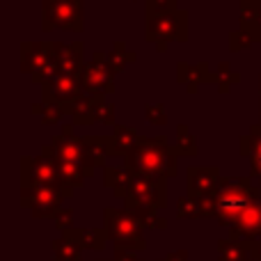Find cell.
I'll use <instances>...</instances> for the list:
<instances>
[{
	"instance_id": "obj_17",
	"label": "cell",
	"mask_w": 261,
	"mask_h": 261,
	"mask_svg": "<svg viewBox=\"0 0 261 261\" xmlns=\"http://www.w3.org/2000/svg\"><path fill=\"white\" fill-rule=\"evenodd\" d=\"M53 261H83L81 259V243L76 239H71L69 234H64L62 239L53 241Z\"/></svg>"
},
{
	"instance_id": "obj_15",
	"label": "cell",
	"mask_w": 261,
	"mask_h": 261,
	"mask_svg": "<svg viewBox=\"0 0 261 261\" xmlns=\"http://www.w3.org/2000/svg\"><path fill=\"white\" fill-rule=\"evenodd\" d=\"M241 149L245 156L252 158V176L261 186V126H252L250 135H245L241 142Z\"/></svg>"
},
{
	"instance_id": "obj_4",
	"label": "cell",
	"mask_w": 261,
	"mask_h": 261,
	"mask_svg": "<svg viewBox=\"0 0 261 261\" xmlns=\"http://www.w3.org/2000/svg\"><path fill=\"white\" fill-rule=\"evenodd\" d=\"M69 190L62 186H39V184H23L21 202L25 208H30L37 218H53L60 211V204L64 197H69Z\"/></svg>"
},
{
	"instance_id": "obj_10",
	"label": "cell",
	"mask_w": 261,
	"mask_h": 261,
	"mask_svg": "<svg viewBox=\"0 0 261 261\" xmlns=\"http://www.w3.org/2000/svg\"><path fill=\"white\" fill-rule=\"evenodd\" d=\"M78 99V83L73 78V73H60V76L50 78V83L46 85V101H73Z\"/></svg>"
},
{
	"instance_id": "obj_8",
	"label": "cell",
	"mask_w": 261,
	"mask_h": 261,
	"mask_svg": "<svg viewBox=\"0 0 261 261\" xmlns=\"http://www.w3.org/2000/svg\"><path fill=\"white\" fill-rule=\"evenodd\" d=\"M231 239L257 241L261 239V197L252 199L231 222Z\"/></svg>"
},
{
	"instance_id": "obj_9",
	"label": "cell",
	"mask_w": 261,
	"mask_h": 261,
	"mask_svg": "<svg viewBox=\"0 0 261 261\" xmlns=\"http://www.w3.org/2000/svg\"><path fill=\"white\" fill-rule=\"evenodd\" d=\"M186 179H188V190L190 195L197 197H208L216 193V188L220 186V172L218 167H188L186 170Z\"/></svg>"
},
{
	"instance_id": "obj_19",
	"label": "cell",
	"mask_w": 261,
	"mask_h": 261,
	"mask_svg": "<svg viewBox=\"0 0 261 261\" xmlns=\"http://www.w3.org/2000/svg\"><path fill=\"white\" fill-rule=\"evenodd\" d=\"M176 216L179 218H206V211H204V199L197 197V195H186V197L179 199L176 204Z\"/></svg>"
},
{
	"instance_id": "obj_23",
	"label": "cell",
	"mask_w": 261,
	"mask_h": 261,
	"mask_svg": "<svg viewBox=\"0 0 261 261\" xmlns=\"http://www.w3.org/2000/svg\"><path fill=\"white\" fill-rule=\"evenodd\" d=\"M115 261H140L133 254V250H124V248H115Z\"/></svg>"
},
{
	"instance_id": "obj_7",
	"label": "cell",
	"mask_w": 261,
	"mask_h": 261,
	"mask_svg": "<svg viewBox=\"0 0 261 261\" xmlns=\"http://www.w3.org/2000/svg\"><path fill=\"white\" fill-rule=\"evenodd\" d=\"M23 184H39V186H62L55 167L53 158L46 156L41 151L39 158H23V174H21ZM64 188V186H62ZM67 190V188H64Z\"/></svg>"
},
{
	"instance_id": "obj_3",
	"label": "cell",
	"mask_w": 261,
	"mask_h": 261,
	"mask_svg": "<svg viewBox=\"0 0 261 261\" xmlns=\"http://www.w3.org/2000/svg\"><path fill=\"white\" fill-rule=\"evenodd\" d=\"M103 220H106L108 239L115 243V248L133 250V252L144 248V239H142L144 225L128 211V208L126 211H124V208H106Z\"/></svg>"
},
{
	"instance_id": "obj_14",
	"label": "cell",
	"mask_w": 261,
	"mask_h": 261,
	"mask_svg": "<svg viewBox=\"0 0 261 261\" xmlns=\"http://www.w3.org/2000/svg\"><path fill=\"white\" fill-rule=\"evenodd\" d=\"M218 261H254V259L245 241L222 239L218 243Z\"/></svg>"
},
{
	"instance_id": "obj_12",
	"label": "cell",
	"mask_w": 261,
	"mask_h": 261,
	"mask_svg": "<svg viewBox=\"0 0 261 261\" xmlns=\"http://www.w3.org/2000/svg\"><path fill=\"white\" fill-rule=\"evenodd\" d=\"M126 208L130 213H133L135 218H138L140 222H142L144 227H151V229H165L167 227V220L165 218H161V208H156V206H151V204H144V202H140V199H135L133 195H126Z\"/></svg>"
},
{
	"instance_id": "obj_21",
	"label": "cell",
	"mask_w": 261,
	"mask_h": 261,
	"mask_svg": "<svg viewBox=\"0 0 261 261\" xmlns=\"http://www.w3.org/2000/svg\"><path fill=\"white\" fill-rule=\"evenodd\" d=\"M53 220H55V225L60 227L62 231H67V229H71V220H73V216H71V211H67V208H60L58 213L53 216Z\"/></svg>"
},
{
	"instance_id": "obj_26",
	"label": "cell",
	"mask_w": 261,
	"mask_h": 261,
	"mask_svg": "<svg viewBox=\"0 0 261 261\" xmlns=\"http://www.w3.org/2000/svg\"><path fill=\"white\" fill-rule=\"evenodd\" d=\"M101 261H103V259H101Z\"/></svg>"
},
{
	"instance_id": "obj_1",
	"label": "cell",
	"mask_w": 261,
	"mask_h": 261,
	"mask_svg": "<svg viewBox=\"0 0 261 261\" xmlns=\"http://www.w3.org/2000/svg\"><path fill=\"white\" fill-rule=\"evenodd\" d=\"M176 156H179L176 147H170L165 140L140 138L138 144L126 153V170L156 176V179H167L176 174Z\"/></svg>"
},
{
	"instance_id": "obj_25",
	"label": "cell",
	"mask_w": 261,
	"mask_h": 261,
	"mask_svg": "<svg viewBox=\"0 0 261 261\" xmlns=\"http://www.w3.org/2000/svg\"><path fill=\"white\" fill-rule=\"evenodd\" d=\"M161 261H188V254H186L184 250H179V252L167 254V257H165V259H161Z\"/></svg>"
},
{
	"instance_id": "obj_16",
	"label": "cell",
	"mask_w": 261,
	"mask_h": 261,
	"mask_svg": "<svg viewBox=\"0 0 261 261\" xmlns=\"http://www.w3.org/2000/svg\"><path fill=\"white\" fill-rule=\"evenodd\" d=\"M64 234H69L71 239H76L81 243V248H90V250H103L106 248V241H108V231L106 229H67Z\"/></svg>"
},
{
	"instance_id": "obj_5",
	"label": "cell",
	"mask_w": 261,
	"mask_h": 261,
	"mask_svg": "<svg viewBox=\"0 0 261 261\" xmlns=\"http://www.w3.org/2000/svg\"><path fill=\"white\" fill-rule=\"evenodd\" d=\"M50 149L58 158L62 161H71V163H78L87 170V174H94V163H92V156H90V149H87V140H81V138H73L71 135V126H67L62 130L60 138H55L50 142Z\"/></svg>"
},
{
	"instance_id": "obj_6",
	"label": "cell",
	"mask_w": 261,
	"mask_h": 261,
	"mask_svg": "<svg viewBox=\"0 0 261 261\" xmlns=\"http://www.w3.org/2000/svg\"><path fill=\"white\" fill-rule=\"evenodd\" d=\"M128 195H133L135 199H140V202H144V204H151V206H156V208H163L167 202L165 179L147 176V174H140V172H130Z\"/></svg>"
},
{
	"instance_id": "obj_20",
	"label": "cell",
	"mask_w": 261,
	"mask_h": 261,
	"mask_svg": "<svg viewBox=\"0 0 261 261\" xmlns=\"http://www.w3.org/2000/svg\"><path fill=\"white\" fill-rule=\"evenodd\" d=\"M176 135H179L176 151L184 153V156H195V153H197V147H195V140H193V135L188 133V128L179 126V128H176Z\"/></svg>"
},
{
	"instance_id": "obj_13",
	"label": "cell",
	"mask_w": 261,
	"mask_h": 261,
	"mask_svg": "<svg viewBox=\"0 0 261 261\" xmlns=\"http://www.w3.org/2000/svg\"><path fill=\"white\" fill-rule=\"evenodd\" d=\"M138 130L126 126H115V133L108 138V153L110 156H122L128 153L138 144Z\"/></svg>"
},
{
	"instance_id": "obj_22",
	"label": "cell",
	"mask_w": 261,
	"mask_h": 261,
	"mask_svg": "<svg viewBox=\"0 0 261 261\" xmlns=\"http://www.w3.org/2000/svg\"><path fill=\"white\" fill-rule=\"evenodd\" d=\"M147 117H149V122L156 124V126H161V124L167 122V117H165V113H163L161 106H149V108H147Z\"/></svg>"
},
{
	"instance_id": "obj_24",
	"label": "cell",
	"mask_w": 261,
	"mask_h": 261,
	"mask_svg": "<svg viewBox=\"0 0 261 261\" xmlns=\"http://www.w3.org/2000/svg\"><path fill=\"white\" fill-rule=\"evenodd\" d=\"M245 243H248L250 252H252V259L254 261H261V239H257V241H245Z\"/></svg>"
},
{
	"instance_id": "obj_2",
	"label": "cell",
	"mask_w": 261,
	"mask_h": 261,
	"mask_svg": "<svg viewBox=\"0 0 261 261\" xmlns=\"http://www.w3.org/2000/svg\"><path fill=\"white\" fill-rule=\"evenodd\" d=\"M257 197L261 195L248 176H222L220 186L211 195V216L220 225L229 227L234 218Z\"/></svg>"
},
{
	"instance_id": "obj_11",
	"label": "cell",
	"mask_w": 261,
	"mask_h": 261,
	"mask_svg": "<svg viewBox=\"0 0 261 261\" xmlns=\"http://www.w3.org/2000/svg\"><path fill=\"white\" fill-rule=\"evenodd\" d=\"M81 87L87 92H94V94L113 92V73H110V67H103V64L87 67L85 73H83Z\"/></svg>"
},
{
	"instance_id": "obj_18",
	"label": "cell",
	"mask_w": 261,
	"mask_h": 261,
	"mask_svg": "<svg viewBox=\"0 0 261 261\" xmlns=\"http://www.w3.org/2000/svg\"><path fill=\"white\" fill-rule=\"evenodd\" d=\"M106 186L115 193V197H126V190H130V172L119 167H106Z\"/></svg>"
}]
</instances>
